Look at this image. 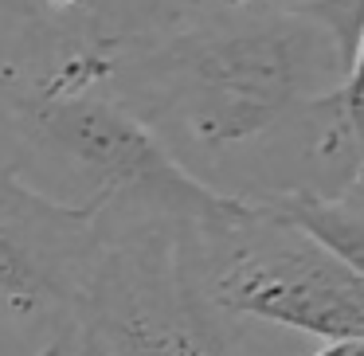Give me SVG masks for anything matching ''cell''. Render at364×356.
Here are the masks:
<instances>
[{"instance_id":"4","label":"cell","mask_w":364,"mask_h":356,"mask_svg":"<svg viewBox=\"0 0 364 356\" xmlns=\"http://www.w3.org/2000/svg\"><path fill=\"white\" fill-rule=\"evenodd\" d=\"M110 227V251L71 329L75 356H239L235 317L204 290L192 227Z\"/></svg>"},{"instance_id":"3","label":"cell","mask_w":364,"mask_h":356,"mask_svg":"<svg viewBox=\"0 0 364 356\" xmlns=\"http://www.w3.org/2000/svg\"><path fill=\"white\" fill-rule=\"evenodd\" d=\"M204 290L228 317H251L317 340L364 337V274L274 204L247 200L192 227Z\"/></svg>"},{"instance_id":"2","label":"cell","mask_w":364,"mask_h":356,"mask_svg":"<svg viewBox=\"0 0 364 356\" xmlns=\"http://www.w3.org/2000/svg\"><path fill=\"white\" fill-rule=\"evenodd\" d=\"M110 40L32 20L0 59V161L59 200L98 204L110 223L204 227L243 207L118 95Z\"/></svg>"},{"instance_id":"8","label":"cell","mask_w":364,"mask_h":356,"mask_svg":"<svg viewBox=\"0 0 364 356\" xmlns=\"http://www.w3.org/2000/svg\"><path fill=\"white\" fill-rule=\"evenodd\" d=\"M345 118L348 126H353L356 141H360L364 149V28H360V40H356V55H353V71H348V82H345ZM364 184V168H360V180H356V188ZM353 188V192H356Z\"/></svg>"},{"instance_id":"6","label":"cell","mask_w":364,"mask_h":356,"mask_svg":"<svg viewBox=\"0 0 364 356\" xmlns=\"http://www.w3.org/2000/svg\"><path fill=\"white\" fill-rule=\"evenodd\" d=\"M262 204H274L278 212H286L301 227H309L317 239H325L333 251L345 254L364 274V196H353V192H341V196L294 192V196L262 200Z\"/></svg>"},{"instance_id":"9","label":"cell","mask_w":364,"mask_h":356,"mask_svg":"<svg viewBox=\"0 0 364 356\" xmlns=\"http://www.w3.org/2000/svg\"><path fill=\"white\" fill-rule=\"evenodd\" d=\"M32 20H40L36 0H0V59L12 51V43L32 28Z\"/></svg>"},{"instance_id":"12","label":"cell","mask_w":364,"mask_h":356,"mask_svg":"<svg viewBox=\"0 0 364 356\" xmlns=\"http://www.w3.org/2000/svg\"><path fill=\"white\" fill-rule=\"evenodd\" d=\"M200 4H208V0H157V12H153V20L181 16V12H192V9H200ZM153 20H149V24H153Z\"/></svg>"},{"instance_id":"11","label":"cell","mask_w":364,"mask_h":356,"mask_svg":"<svg viewBox=\"0 0 364 356\" xmlns=\"http://www.w3.org/2000/svg\"><path fill=\"white\" fill-rule=\"evenodd\" d=\"M309 356H364V337H345V340H321V348Z\"/></svg>"},{"instance_id":"5","label":"cell","mask_w":364,"mask_h":356,"mask_svg":"<svg viewBox=\"0 0 364 356\" xmlns=\"http://www.w3.org/2000/svg\"><path fill=\"white\" fill-rule=\"evenodd\" d=\"M110 231L98 204L59 200L0 161V306L43 337L75 329Z\"/></svg>"},{"instance_id":"13","label":"cell","mask_w":364,"mask_h":356,"mask_svg":"<svg viewBox=\"0 0 364 356\" xmlns=\"http://www.w3.org/2000/svg\"><path fill=\"white\" fill-rule=\"evenodd\" d=\"M20 333H32V329H28V325L20 321L12 309L0 306V345H4V340H12V337H20Z\"/></svg>"},{"instance_id":"14","label":"cell","mask_w":364,"mask_h":356,"mask_svg":"<svg viewBox=\"0 0 364 356\" xmlns=\"http://www.w3.org/2000/svg\"><path fill=\"white\" fill-rule=\"evenodd\" d=\"M353 196H364V184H360V188H356V192H353Z\"/></svg>"},{"instance_id":"10","label":"cell","mask_w":364,"mask_h":356,"mask_svg":"<svg viewBox=\"0 0 364 356\" xmlns=\"http://www.w3.org/2000/svg\"><path fill=\"white\" fill-rule=\"evenodd\" d=\"M28 356H75V333L71 329L55 333V337L40 340V345H36Z\"/></svg>"},{"instance_id":"1","label":"cell","mask_w":364,"mask_h":356,"mask_svg":"<svg viewBox=\"0 0 364 356\" xmlns=\"http://www.w3.org/2000/svg\"><path fill=\"white\" fill-rule=\"evenodd\" d=\"M353 43L325 20L208 0L110 40L118 95L212 188L243 200L353 192Z\"/></svg>"},{"instance_id":"7","label":"cell","mask_w":364,"mask_h":356,"mask_svg":"<svg viewBox=\"0 0 364 356\" xmlns=\"http://www.w3.org/2000/svg\"><path fill=\"white\" fill-rule=\"evenodd\" d=\"M239 4H267V9L325 20L353 43V55H356V40H360V28H364V0H239Z\"/></svg>"}]
</instances>
